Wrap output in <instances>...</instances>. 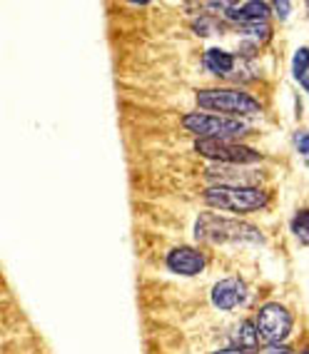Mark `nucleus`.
I'll return each mask as SVG.
<instances>
[{"instance_id": "1", "label": "nucleus", "mask_w": 309, "mask_h": 354, "mask_svg": "<svg viewBox=\"0 0 309 354\" xmlns=\"http://www.w3.org/2000/svg\"><path fill=\"white\" fill-rule=\"evenodd\" d=\"M195 237L207 245H225V242H262L259 227L250 222L222 217L217 212H202L195 222Z\"/></svg>"}, {"instance_id": "2", "label": "nucleus", "mask_w": 309, "mask_h": 354, "mask_svg": "<svg viewBox=\"0 0 309 354\" xmlns=\"http://www.w3.org/2000/svg\"><path fill=\"white\" fill-rule=\"evenodd\" d=\"M205 203L215 209L247 215V212H257V209L267 207L270 192L259 190L254 185H215V187L205 190Z\"/></svg>"}, {"instance_id": "3", "label": "nucleus", "mask_w": 309, "mask_h": 354, "mask_svg": "<svg viewBox=\"0 0 309 354\" xmlns=\"http://www.w3.org/2000/svg\"><path fill=\"white\" fill-rule=\"evenodd\" d=\"M197 105L202 110H212V113H222L225 118H250V115L262 113L259 100H254L250 93L237 88H205L197 90L195 95Z\"/></svg>"}, {"instance_id": "4", "label": "nucleus", "mask_w": 309, "mask_h": 354, "mask_svg": "<svg viewBox=\"0 0 309 354\" xmlns=\"http://www.w3.org/2000/svg\"><path fill=\"white\" fill-rule=\"evenodd\" d=\"M182 127L200 140H234L250 133L247 122L237 120V118L207 113H187L182 118Z\"/></svg>"}, {"instance_id": "5", "label": "nucleus", "mask_w": 309, "mask_h": 354, "mask_svg": "<svg viewBox=\"0 0 309 354\" xmlns=\"http://www.w3.org/2000/svg\"><path fill=\"white\" fill-rule=\"evenodd\" d=\"M254 324L259 329V337L267 347L270 344H284V339L292 335V327H294V317L292 312L279 302H267L257 310L254 317Z\"/></svg>"}, {"instance_id": "6", "label": "nucleus", "mask_w": 309, "mask_h": 354, "mask_svg": "<svg viewBox=\"0 0 309 354\" xmlns=\"http://www.w3.org/2000/svg\"><path fill=\"white\" fill-rule=\"evenodd\" d=\"M195 152L207 160H215L217 165H252L262 160V152L254 147L240 145L232 140H197Z\"/></svg>"}, {"instance_id": "7", "label": "nucleus", "mask_w": 309, "mask_h": 354, "mask_svg": "<svg viewBox=\"0 0 309 354\" xmlns=\"http://www.w3.org/2000/svg\"><path fill=\"white\" fill-rule=\"evenodd\" d=\"M165 265L167 270L175 274H182V277H195L205 270L207 265V259L205 254L197 250V247H189V245H180V247H172L167 257H165Z\"/></svg>"}, {"instance_id": "8", "label": "nucleus", "mask_w": 309, "mask_h": 354, "mask_svg": "<svg viewBox=\"0 0 309 354\" xmlns=\"http://www.w3.org/2000/svg\"><path fill=\"white\" fill-rule=\"evenodd\" d=\"M247 285L245 279L240 277H227V279H220L215 287H212V295H209V299H212V307L220 312H232L237 310V307H242V304L247 302Z\"/></svg>"}, {"instance_id": "9", "label": "nucleus", "mask_w": 309, "mask_h": 354, "mask_svg": "<svg viewBox=\"0 0 309 354\" xmlns=\"http://www.w3.org/2000/svg\"><path fill=\"white\" fill-rule=\"evenodd\" d=\"M272 6L267 3H259V0H250V3H227L222 15L232 23H240L242 28L245 26H254V23H267L270 18Z\"/></svg>"}, {"instance_id": "10", "label": "nucleus", "mask_w": 309, "mask_h": 354, "mask_svg": "<svg viewBox=\"0 0 309 354\" xmlns=\"http://www.w3.org/2000/svg\"><path fill=\"white\" fill-rule=\"evenodd\" d=\"M205 175L209 180H220V185H247L259 177L257 170H242L240 165H209Z\"/></svg>"}, {"instance_id": "11", "label": "nucleus", "mask_w": 309, "mask_h": 354, "mask_svg": "<svg viewBox=\"0 0 309 354\" xmlns=\"http://www.w3.org/2000/svg\"><path fill=\"white\" fill-rule=\"evenodd\" d=\"M202 65H205L209 75L227 77L234 70V65H237V57H234V53L222 50V48H207L205 55H202Z\"/></svg>"}, {"instance_id": "12", "label": "nucleus", "mask_w": 309, "mask_h": 354, "mask_svg": "<svg viewBox=\"0 0 309 354\" xmlns=\"http://www.w3.org/2000/svg\"><path fill=\"white\" fill-rule=\"evenodd\" d=\"M259 329L254 324V319H245L234 327L232 337H230V347H237V349H245V352H259Z\"/></svg>"}, {"instance_id": "13", "label": "nucleus", "mask_w": 309, "mask_h": 354, "mask_svg": "<svg viewBox=\"0 0 309 354\" xmlns=\"http://www.w3.org/2000/svg\"><path fill=\"white\" fill-rule=\"evenodd\" d=\"M290 230L299 245H304V247L309 245V207L297 209L294 217H292V222H290Z\"/></svg>"}, {"instance_id": "14", "label": "nucleus", "mask_w": 309, "mask_h": 354, "mask_svg": "<svg viewBox=\"0 0 309 354\" xmlns=\"http://www.w3.org/2000/svg\"><path fill=\"white\" fill-rule=\"evenodd\" d=\"M240 32H242V38H245L247 43H252V45L267 43V40L272 38V28L267 26V23H254V26H245Z\"/></svg>"}, {"instance_id": "15", "label": "nucleus", "mask_w": 309, "mask_h": 354, "mask_svg": "<svg viewBox=\"0 0 309 354\" xmlns=\"http://www.w3.org/2000/svg\"><path fill=\"white\" fill-rule=\"evenodd\" d=\"M307 70H309V48H299L294 53V57H292V75L297 80H302V77H307Z\"/></svg>"}, {"instance_id": "16", "label": "nucleus", "mask_w": 309, "mask_h": 354, "mask_svg": "<svg viewBox=\"0 0 309 354\" xmlns=\"http://www.w3.org/2000/svg\"><path fill=\"white\" fill-rule=\"evenodd\" d=\"M192 30H195L197 35H215V32H220V23H217V18H212V15H200V18L192 23Z\"/></svg>"}, {"instance_id": "17", "label": "nucleus", "mask_w": 309, "mask_h": 354, "mask_svg": "<svg viewBox=\"0 0 309 354\" xmlns=\"http://www.w3.org/2000/svg\"><path fill=\"white\" fill-rule=\"evenodd\" d=\"M294 147L299 155H309V130H299L294 135Z\"/></svg>"}, {"instance_id": "18", "label": "nucleus", "mask_w": 309, "mask_h": 354, "mask_svg": "<svg viewBox=\"0 0 309 354\" xmlns=\"http://www.w3.org/2000/svg\"><path fill=\"white\" fill-rule=\"evenodd\" d=\"M257 354H294L287 344H270V347L265 349H259Z\"/></svg>"}, {"instance_id": "19", "label": "nucleus", "mask_w": 309, "mask_h": 354, "mask_svg": "<svg viewBox=\"0 0 309 354\" xmlns=\"http://www.w3.org/2000/svg\"><path fill=\"white\" fill-rule=\"evenodd\" d=\"M272 10H274V15H279V18H287L292 10V3H272Z\"/></svg>"}, {"instance_id": "20", "label": "nucleus", "mask_w": 309, "mask_h": 354, "mask_svg": "<svg viewBox=\"0 0 309 354\" xmlns=\"http://www.w3.org/2000/svg\"><path fill=\"white\" fill-rule=\"evenodd\" d=\"M212 354H257V352H245V349L227 347V349H220V352H212Z\"/></svg>"}, {"instance_id": "21", "label": "nucleus", "mask_w": 309, "mask_h": 354, "mask_svg": "<svg viewBox=\"0 0 309 354\" xmlns=\"http://www.w3.org/2000/svg\"><path fill=\"white\" fill-rule=\"evenodd\" d=\"M299 85H302V90L309 95V75H307V77H302V80H299Z\"/></svg>"}, {"instance_id": "22", "label": "nucleus", "mask_w": 309, "mask_h": 354, "mask_svg": "<svg viewBox=\"0 0 309 354\" xmlns=\"http://www.w3.org/2000/svg\"><path fill=\"white\" fill-rule=\"evenodd\" d=\"M307 10H309V3H307Z\"/></svg>"}]
</instances>
